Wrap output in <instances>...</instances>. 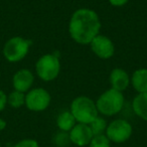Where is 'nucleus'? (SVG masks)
I'll return each mask as SVG.
<instances>
[{"label":"nucleus","instance_id":"f257e3e1","mask_svg":"<svg viewBox=\"0 0 147 147\" xmlns=\"http://www.w3.org/2000/svg\"><path fill=\"white\" fill-rule=\"evenodd\" d=\"M102 23L99 14L91 8H79L74 11L69 20L67 31L74 41L81 45H89L100 33Z\"/></svg>","mask_w":147,"mask_h":147},{"label":"nucleus","instance_id":"f03ea898","mask_svg":"<svg viewBox=\"0 0 147 147\" xmlns=\"http://www.w3.org/2000/svg\"><path fill=\"white\" fill-rule=\"evenodd\" d=\"M95 102L99 115L104 117H113L123 110L125 98L122 92L110 88L104 91Z\"/></svg>","mask_w":147,"mask_h":147},{"label":"nucleus","instance_id":"7ed1b4c3","mask_svg":"<svg viewBox=\"0 0 147 147\" xmlns=\"http://www.w3.org/2000/svg\"><path fill=\"white\" fill-rule=\"evenodd\" d=\"M69 111L76 119L77 123L89 125L97 116L96 102L88 96H78L74 99L69 106Z\"/></svg>","mask_w":147,"mask_h":147},{"label":"nucleus","instance_id":"20e7f679","mask_svg":"<svg viewBox=\"0 0 147 147\" xmlns=\"http://www.w3.org/2000/svg\"><path fill=\"white\" fill-rule=\"evenodd\" d=\"M61 61L55 53L41 55L35 63V74L43 82H53L61 74Z\"/></svg>","mask_w":147,"mask_h":147},{"label":"nucleus","instance_id":"39448f33","mask_svg":"<svg viewBox=\"0 0 147 147\" xmlns=\"http://www.w3.org/2000/svg\"><path fill=\"white\" fill-rule=\"evenodd\" d=\"M31 40L21 36H13L5 42L3 55L10 63H18L25 59L31 47Z\"/></svg>","mask_w":147,"mask_h":147},{"label":"nucleus","instance_id":"423d86ee","mask_svg":"<svg viewBox=\"0 0 147 147\" xmlns=\"http://www.w3.org/2000/svg\"><path fill=\"white\" fill-rule=\"evenodd\" d=\"M105 134L112 143L121 144L131 138L133 127L131 123L125 119H116L108 123Z\"/></svg>","mask_w":147,"mask_h":147},{"label":"nucleus","instance_id":"0eeeda50","mask_svg":"<svg viewBox=\"0 0 147 147\" xmlns=\"http://www.w3.org/2000/svg\"><path fill=\"white\" fill-rule=\"evenodd\" d=\"M51 103V95L45 88H31L25 93V107L32 112H42Z\"/></svg>","mask_w":147,"mask_h":147},{"label":"nucleus","instance_id":"6e6552de","mask_svg":"<svg viewBox=\"0 0 147 147\" xmlns=\"http://www.w3.org/2000/svg\"><path fill=\"white\" fill-rule=\"evenodd\" d=\"M92 53L100 59H110L115 55V45L113 40L107 35L99 33L94 37L90 45Z\"/></svg>","mask_w":147,"mask_h":147},{"label":"nucleus","instance_id":"1a4fd4ad","mask_svg":"<svg viewBox=\"0 0 147 147\" xmlns=\"http://www.w3.org/2000/svg\"><path fill=\"white\" fill-rule=\"evenodd\" d=\"M69 135L71 144L78 147L88 146L94 136L90 126L82 123H77L69 132Z\"/></svg>","mask_w":147,"mask_h":147},{"label":"nucleus","instance_id":"9d476101","mask_svg":"<svg viewBox=\"0 0 147 147\" xmlns=\"http://www.w3.org/2000/svg\"><path fill=\"white\" fill-rule=\"evenodd\" d=\"M33 83H34V75L28 69H19L12 77L13 89L24 94L32 88Z\"/></svg>","mask_w":147,"mask_h":147},{"label":"nucleus","instance_id":"9b49d317","mask_svg":"<svg viewBox=\"0 0 147 147\" xmlns=\"http://www.w3.org/2000/svg\"><path fill=\"white\" fill-rule=\"evenodd\" d=\"M109 82L111 88L123 93L130 86V75L124 69L115 67L109 75Z\"/></svg>","mask_w":147,"mask_h":147},{"label":"nucleus","instance_id":"f8f14e48","mask_svg":"<svg viewBox=\"0 0 147 147\" xmlns=\"http://www.w3.org/2000/svg\"><path fill=\"white\" fill-rule=\"evenodd\" d=\"M130 85L137 93H147V69H135L130 76Z\"/></svg>","mask_w":147,"mask_h":147},{"label":"nucleus","instance_id":"ddd939ff","mask_svg":"<svg viewBox=\"0 0 147 147\" xmlns=\"http://www.w3.org/2000/svg\"><path fill=\"white\" fill-rule=\"evenodd\" d=\"M132 109L138 118L147 121V93H137L132 101Z\"/></svg>","mask_w":147,"mask_h":147},{"label":"nucleus","instance_id":"4468645a","mask_svg":"<svg viewBox=\"0 0 147 147\" xmlns=\"http://www.w3.org/2000/svg\"><path fill=\"white\" fill-rule=\"evenodd\" d=\"M55 124H57V127L59 128V130L69 132L71 130V128L77 124V121L76 119L74 118L71 111L65 110L57 115Z\"/></svg>","mask_w":147,"mask_h":147},{"label":"nucleus","instance_id":"2eb2a0df","mask_svg":"<svg viewBox=\"0 0 147 147\" xmlns=\"http://www.w3.org/2000/svg\"><path fill=\"white\" fill-rule=\"evenodd\" d=\"M7 104L14 109H19L25 106V94L19 91L13 90L7 96Z\"/></svg>","mask_w":147,"mask_h":147},{"label":"nucleus","instance_id":"dca6fc26","mask_svg":"<svg viewBox=\"0 0 147 147\" xmlns=\"http://www.w3.org/2000/svg\"><path fill=\"white\" fill-rule=\"evenodd\" d=\"M91 130H92L94 135H99V134H105L106 132L107 126H108V122L106 121V119L101 115H98L92 122L89 124Z\"/></svg>","mask_w":147,"mask_h":147},{"label":"nucleus","instance_id":"f3484780","mask_svg":"<svg viewBox=\"0 0 147 147\" xmlns=\"http://www.w3.org/2000/svg\"><path fill=\"white\" fill-rule=\"evenodd\" d=\"M53 143L57 147H69V145L71 144L69 132L59 130V132L53 136Z\"/></svg>","mask_w":147,"mask_h":147},{"label":"nucleus","instance_id":"a211bd4d","mask_svg":"<svg viewBox=\"0 0 147 147\" xmlns=\"http://www.w3.org/2000/svg\"><path fill=\"white\" fill-rule=\"evenodd\" d=\"M111 141L106 136V134H99L94 135L89 143V147H111Z\"/></svg>","mask_w":147,"mask_h":147},{"label":"nucleus","instance_id":"6ab92c4d","mask_svg":"<svg viewBox=\"0 0 147 147\" xmlns=\"http://www.w3.org/2000/svg\"><path fill=\"white\" fill-rule=\"evenodd\" d=\"M13 147H39V144L36 140L31 138H25L18 141Z\"/></svg>","mask_w":147,"mask_h":147},{"label":"nucleus","instance_id":"aec40b11","mask_svg":"<svg viewBox=\"0 0 147 147\" xmlns=\"http://www.w3.org/2000/svg\"><path fill=\"white\" fill-rule=\"evenodd\" d=\"M6 105H7V95L2 90H0V112L4 110Z\"/></svg>","mask_w":147,"mask_h":147},{"label":"nucleus","instance_id":"412c9836","mask_svg":"<svg viewBox=\"0 0 147 147\" xmlns=\"http://www.w3.org/2000/svg\"><path fill=\"white\" fill-rule=\"evenodd\" d=\"M129 1H130V0H108V2L114 7L125 6V5H126Z\"/></svg>","mask_w":147,"mask_h":147},{"label":"nucleus","instance_id":"4be33fe9","mask_svg":"<svg viewBox=\"0 0 147 147\" xmlns=\"http://www.w3.org/2000/svg\"><path fill=\"white\" fill-rule=\"evenodd\" d=\"M7 126V123L6 121L4 120V119L2 118H0V131H3L5 128H6Z\"/></svg>","mask_w":147,"mask_h":147},{"label":"nucleus","instance_id":"5701e85b","mask_svg":"<svg viewBox=\"0 0 147 147\" xmlns=\"http://www.w3.org/2000/svg\"><path fill=\"white\" fill-rule=\"evenodd\" d=\"M0 147H1V144H0Z\"/></svg>","mask_w":147,"mask_h":147}]
</instances>
